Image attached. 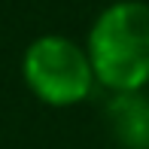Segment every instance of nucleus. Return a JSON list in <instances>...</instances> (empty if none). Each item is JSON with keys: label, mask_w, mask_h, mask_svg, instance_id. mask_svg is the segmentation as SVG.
Returning <instances> with one entry per match:
<instances>
[{"label": "nucleus", "mask_w": 149, "mask_h": 149, "mask_svg": "<svg viewBox=\"0 0 149 149\" xmlns=\"http://www.w3.org/2000/svg\"><path fill=\"white\" fill-rule=\"evenodd\" d=\"M85 52L97 85L107 91H143L149 85V3L116 0L94 18Z\"/></svg>", "instance_id": "nucleus-1"}, {"label": "nucleus", "mask_w": 149, "mask_h": 149, "mask_svg": "<svg viewBox=\"0 0 149 149\" xmlns=\"http://www.w3.org/2000/svg\"><path fill=\"white\" fill-rule=\"evenodd\" d=\"M24 85L46 107H76L88 100L97 79L85 46L61 33H43L22 55Z\"/></svg>", "instance_id": "nucleus-2"}, {"label": "nucleus", "mask_w": 149, "mask_h": 149, "mask_svg": "<svg viewBox=\"0 0 149 149\" xmlns=\"http://www.w3.org/2000/svg\"><path fill=\"white\" fill-rule=\"evenodd\" d=\"M104 122L119 149H149V94L113 91L104 107Z\"/></svg>", "instance_id": "nucleus-3"}]
</instances>
